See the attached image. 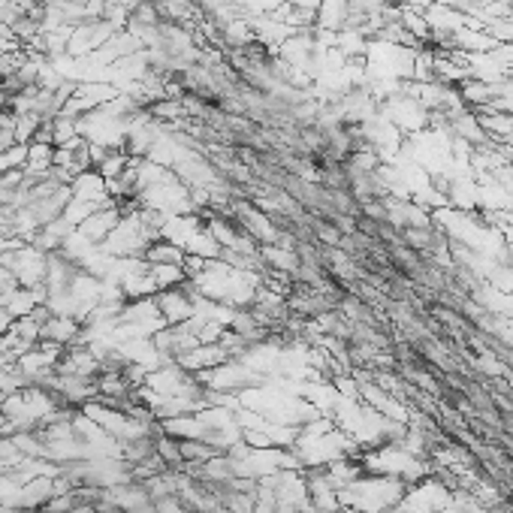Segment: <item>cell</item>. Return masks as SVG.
I'll list each match as a JSON object with an SVG mask.
<instances>
[{
  "instance_id": "cell-1",
  "label": "cell",
  "mask_w": 513,
  "mask_h": 513,
  "mask_svg": "<svg viewBox=\"0 0 513 513\" xmlns=\"http://www.w3.org/2000/svg\"><path fill=\"white\" fill-rule=\"evenodd\" d=\"M12 323H16V317L10 315V308H6L4 302H0V338L6 336V332L12 330Z\"/></svg>"
}]
</instances>
